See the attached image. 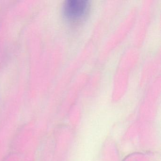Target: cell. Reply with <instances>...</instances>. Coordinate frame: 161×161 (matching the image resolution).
Instances as JSON below:
<instances>
[{"label": "cell", "mask_w": 161, "mask_h": 161, "mask_svg": "<svg viewBox=\"0 0 161 161\" xmlns=\"http://www.w3.org/2000/svg\"><path fill=\"white\" fill-rule=\"evenodd\" d=\"M89 2L86 0H68L65 3L63 12L65 17L71 22H78L86 18L89 12Z\"/></svg>", "instance_id": "6da1fadb"}]
</instances>
